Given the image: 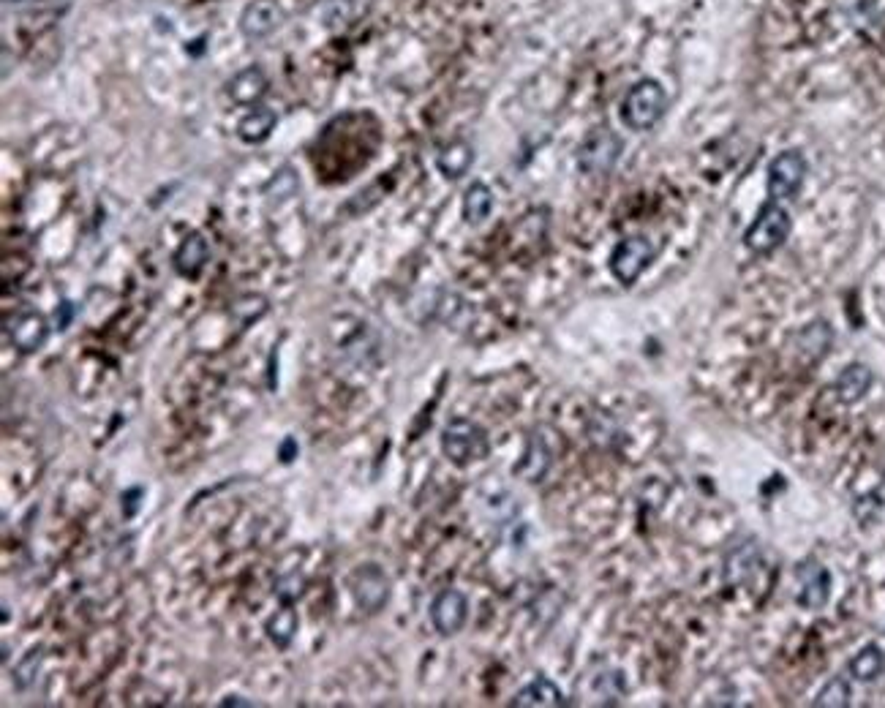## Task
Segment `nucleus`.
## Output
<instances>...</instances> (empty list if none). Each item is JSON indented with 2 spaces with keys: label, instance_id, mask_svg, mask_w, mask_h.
<instances>
[{
  "label": "nucleus",
  "instance_id": "obj_26",
  "mask_svg": "<svg viewBox=\"0 0 885 708\" xmlns=\"http://www.w3.org/2000/svg\"><path fill=\"white\" fill-rule=\"evenodd\" d=\"M221 706H251V700H243L240 695H227L221 700Z\"/></svg>",
  "mask_w": 885,
  "mask_h": 708
},
{
  "label": "nucleus",
  "instance_id": "obj_11",
  "mask_svg": "<svg viewBox=\"0 0 885 708\" xmlns=\"http://www.w3.org/2000/svg\"><path fill=\"white\" fill-rule=\"evenodd\" d=\"M798 605H804L807 610H820L828 602V594H831V575L823 564L817 561H807L798 567Z\"/></svg>",
  "mask_w": 885,
  "mask_h": 708
},
{
  "label": "nucleus",
  "instance_id": "obj_20",
  "mask_svg": "<svg viewBox=\"0 0 885 708\" xmlns=\"http://www.w3.org/2000/svg\"><path fill=\"white\" fill-rule=\"evenodd\" d=\"M885 668V654L877 646H866L850 662V673L858 681H875Z\"/></svg>",
  "mask_w": 885,
  "mask_h": 708
},
{
  "label": "nucleus",
  "instance_id": "obj_8",
  "mask_svg": "<svg viewBox=\"0 0 885 708\" xmlns=\"http://www.w3.org/2000/svg\"><path fill=\"white\" fill-rule=\"evenodd\" d=\"M352 594L365 613H379L390 600V578L379 564H363L352 575Z\"/></svg>",
  "mask_w": 885,
  "mask_h": 708
},
{
  "label": "nucleus",
  "instance_id": "obj_23",
  "mask_svg": "<svg viewBox=\"0 0 885 708\" xmlns=\"http://www.w3.org/2000/svg\"><path fill=\"white\" fill-rule=\"evenodd\" d=\"M120 502H123V515H126V518H134V515H137L139 510H142V502H145V488H128V491H123V496H120Z\"/></svg>",
  "mask_w": 885,
  "mask_h": 708
},
{
  "label": "nucleus",
  "instance_id": "obj_18",
  "mask_svg": "<svg viewBox=\"0 0 885 708\" xmlns=\"http://www.w3.org/2000/svg\"><path fill=\"white\" fill-rule=\"evenodd\" d=\"M493 210V191L480 180H474L472 186L463 191V221L466 224H482L485 218L491 216Z\"/></svg>",
  "mask_w": 885,
  "mask_h": 708
},
{
  "label": "nucleus",
  "instance_id": "obj_16",
  "mask_svg": "<svg viewBox=\"0 0 885 708\" xmlns=\"http://www.w3.org/2000/svg\"><path fill=\"white\" fill-rule=\"evenodd\" d=\"M512 706L518 708H531V706H567V700L561 695V689L553 684L551 679H545V676H537V679L526 684V687L515 695L512 700Z\"/></svg>",
  "mask_w": 885,
  "mask_h": 708
},
{
  "label": "nucleus",
  "instance_id": "obj_7",
  "mask_svg": "<svg viewBox=\"0 0 885 708\" xmlns=\"http://www.w3.org/2000/svg\"><path fill=\"white\" fill-rule=\"evenodd\" d=\"M286 22V11L278 0H251L240 11V33L248 41H262L273 36Z\"/></svg>",
  "mask_w": 885,
  "mask_h": 708
},
{
  "label": "nucleus",
  "instance_id": "obj_24",
  "mask_svg": "<svg viewBox=\"0 0 885 708\" xmlns=\"http://www.w3.org/2000/svg\"><path fill=\"white\" fill-rule=\"evenodd\" d=\"M74 314H77V308H74V303H69V300H63V303L58 305V311H55V325H58V330H69Z\"/></svg>",
  "mask_w": 885,
  "mask_h": 708
},
{
  "label": "nucleus",
  "instance_id": "obj_22",
  "mask_svg": "<svg viewBox=\"0 0 885 708\" xmlns=\"http://www.w3.org/2000/svg\"><path fill=\"white\" fill-rule=\"evenodd\" d=\"M41 657H44V654H41V649H30L28 654L22 657L20 665L14 668V684H17V687L20 689L30 687V681L36 679V673H39V668H41Z\"/></svg>",
  "mask_w": 885,
  "mask_h": 708
},
{
  "label": "nucleus",
  "instance_id": "obj_5",
  "mask_svg": "<svg viewBox=\"0 0 885 708\" xmlns=\"http://www.w3.org/2000/svg\"><path fill=\"white\" fill-rule=\"evenodd\" d=\"M654 256H657V248L651 243L649 237L643 235H635V237H624L616 243L613 248V254L608 259V267L613 278L624 286H632L638 281L649 265L654 262Z\"/></svg>",
  "mask_w": 885,
  "mask_h": 708
},
{
  "label": "nucleus",
  "instance_id": "obj_17",
  "mask_svg": "<svg viewBox=\"0 0 885 708\" xmlns=\"http://www.w3.org/2000/svg\"><path fill=\"white\" fill-rule=\"evenodd\" d=\"M869 384H872V371L866 365L853 363L847 365L845 371L839 374V379H836V395H839L842 404H856V401H861L866 395Z\"/></svg>",
  "mask_w": 885,
  "mask_h": 708
},
{
  "label": "nucleus",
  "instance_id": "obj_21",
  "mask_svg": "<svg viewBox=\"0 0 885 708\" xmlns=\"http://www.w3.org/2000/svg\"><path fill=\"white\" fill-rule=\"evenodd\" d=\"M850 703V684H847L842 676H836L826 684V687L820 689V695L815 698V706H826V708H842Z\"/></svg>",
  "mask_w": 885,
  "mask_h": 708
},
{
  "label": "nucleus",
  "instance_id": "obj_10",
  "mask_svg": "<svg viewBox=\"0 0 885 708\" xmlns=\"http://www.w3.org/2000/svg\"><path fill=\"white\" fill-rule=\"evenodd\" d=\"M6 333H9L11 346L17 352L33 354L47 344V338H50V322L39 311H20L14 319H9Z\"/></svg>",
  "mask_w": 885,
  "mask_h": 708
},
{
  "label": "nucleus",
  "instance_id": "obj_1",
  "mask_svg": "<svg viewBox=\"0 0 885 708\" xmlns=\"http://www.w3.org/2000/svg\"><path fill=\"white\" fill-rule=\"evenodd\" d=\"M668 109V93L657 79H640L635 82L621 101V120L632 131H649L662 120Z\"/></svg>",
  "mask_w": 885,
  "mask_h": 708
},
{
  "label": "nucleus",
  "instance_id": "obj_15",
  "mask_svg": "<svg viewBox=\"0 0 885 708\" xmlns=\"http://www.w3.org/2000/svg\"><path fill=\"white\" fill-rule=\"evenodd\" d=\"M474 164V148L466 142V139H453L447 142L439 156H436V167L442 172L447 180H458L463 177Z\"/></svg>",
  "mask_w": 885,
  "mask_h": 708
},
{
  "label": "nucleus",
  "instance_id": "obj_6",
  "mask_svg": "<svg viewBox=\"0 0 885 708\" xmlns=\"http://www.w3.org/2000/svg\"><path fill=\"white\" fill-rule=\"evenodd\" d=\"M807 177V158L798 150H785L779 153L771 164H768V197L779 202V199H793L804 186Z\"/></svg>",
  "mask_w": 885,
  "mask_h": 708
},
{
  "label": "nucleus",
  "instance_id": "obj_19",
  "mask_svg": "<svg viewBox=\"0 0 885 708\" xmlns=\"http://www.w3.org/2000/svg\"><path fill=\"white\" fill-rule=\"evenodd\" d=\"M297 627H300V621H297V613L289 605H284L281 610H276L265 624V632L270 643L276 646V649H289L292 646V640L297 635Z\"/></svg>",
  "mask_w": 885,
  "mask_h": 708
},
{
  "label": "nucleus",
  "instance_id": "obj_3",
  "mask_svg": "<svg viewBox=\"0 0 885 708\" xmlns=\"http://www.w3.org/2000/svg\"><path fill=\"white\" fill-rule=\"evenodd\" d=\"M790 229H793L790 213L779 202L768 199L766 205L760 207L758 218L749 224L747 235H744V246L752 254H774L790 237Z\"/></svg>",
  "mask_w": 885,
  "mask_h": 708
},
{
  "label": "nucleus",
  "instance_id": "obj_14",
  "mask_svg": "<svg viewBox=\"0 0 885 708\" xmlns=\"http://www.w3.org/2000/svg\"><path fill=\"white\" fill-rule=\"evenodd\" d=\"M278 115L270 107H248V112L243 118L237 120V137L243 139L246 145H262L270 139V134L276 131Z\"/></svg>",
  "mask_w": 885,
  "mask_h": 708
},
{
  "label": "nucleus",
  "instance_id": "obj_4",
  "mask_svg": "<svg viewBox=\"0 0 885 708\" xmlns=\"http://www.w3.org/2000/svg\"><path fill=\"white\" fill-rule=\"evenodd\" d=\"M624 142L621 137L608 126L594 128L586 134V139L578 148V169L589 177H605L613 172L616 161H619Z\"/></svg>",
  "mask_w": 885,
  "mask_h": 708
},
{
  "label": "nucleus",
  "instance_id": "obj_9",
  "mask_svg": "<svg viewBox=\"0 0 885 708\" xmlns=\"http://www.w3.org/2000/svg\"><path fill=\"white\" fill-rule=\"evenodd\" d=\"M469 619V602L458 589L439 591L431 602V624L442 638H453Z\"/></svg>",
  "mask_w": 885,
  "mask_h": 708
},
{
  "label": "nucleus",
  "instance_id": "obj_2",
  "mask_svg": "<svg viewBox=\"0 0 885 708\" xmlns=\"http://www.w3.org/2000/svg\"><path fill=\"white\" fill-rule=\"evenodd\" d=\"M442 453L455 466H469V463L488 458L491 442H488V433L482 431L480 425L458 417V420H450L444 425Z\"/></svg>",
  "mask_w": 885,
  "mask_h": 708
},
{
  "label": "nucleus",
  "instance_id": "obj_25",
  "mask_svg": "<svg viewBox=\"0 0 885 708\" xmlns=\"http://www.w3.org/2000/svg\"><path fill=\"white\" fill-rule=\"evenodd\" d=\"M297 453H300V447H297L295 439H292V436H289V439H284V444H281V461L292 463L297 458Z\"/></svg>",
  "mask_w": 885,
  "mask_h": 708
},
{
  "label": "nucleus",
  "instance_id": "obj_12",
  "mask_svg": "<svg viewBox=\"0 0 885 708\" xmlns=\"http://www.w3.org/2000/svg\"><path fill=\"white\" fill-rule=\"evenodd\" d=\"M267 88H270V79H267L265 69L262 66H246L240 69L235 77L227 82V96L235 104H243V107H256L259 101L265 99Z\"/></svg>",
  "mask_w": 885,
  "mask_h": 708
},
{
  "label": "nucleus",
  "instance_id": "obj_13",
  "mask_svg": "<svg viewBox=\"0 0 885 708\" xmlns=\"http://www.w3.org/2000/svg\"><path fill=\"white\" fill-rule=\"evenodd\" d=\"M207 259H210L207 240L199 232H191V235L180 240V246H177L175 256H172V267H175L177 276L197 278L205 270Z\"/></svg>",
  "mask_w": 885,
  "mask_h": 708
}]
</instances>
